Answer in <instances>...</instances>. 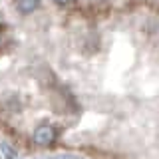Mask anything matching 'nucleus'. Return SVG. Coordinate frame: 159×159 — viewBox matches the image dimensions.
<instances>
[{
    "label": "nucleus",
    "mask_w": 159,
    "mask_h": 159,
    "mask_svg": "<svg viewBox=\"0 0 159 159\" xmlns=\"http://www.w3.org/2000/svg\"><path fill=\"white\" fill-rule=\"evenodd\" d=\"M157 0H0V135L28 155L157 159Z\"/></svg>",
    "instance_id": "f257e3e1"
}]
</instances>
